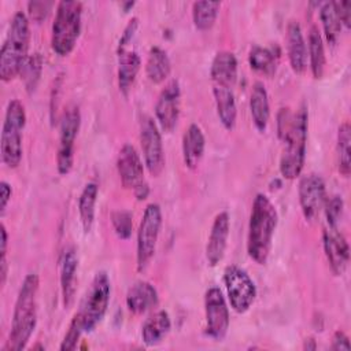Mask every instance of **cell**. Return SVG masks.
<instances>
[{
	"label": "cell",
	"instance_id": "1",
	"mask_svg": "<svg viewBox=\"0 0 351 351\" xmlns=\"http://www.w3.org/2000/svg\"><path fill=\"white\" fill-rule=\"evenodd\" d=\"M277 222L278 214L274 204L266 195L258 193L252 202L247 236V252L258 265L267 262Z\"/></svg>",
	"mask_w": 351,
	"mask_h": 351
},
{
	"label": "cell",
	"instance_id": "2",
	"mask_svg": "<svg viewBox=\"0 0 351 351\" xmlns=\"http://www.w3.org/2000/svg\"><path fill=\"white\" fill-rule=\"evenodd\" d=\"M37 292L38 276L29 273L23 278L16 296L5 350L21 351L26 348L37 325Z\"/></svg>",
	"mask_w": 351,
	"mask_h": 351
},
{
	"label": "cell",
	"instance_id": "3",
	"mask_svg": "<svg viewBox=\"0 0 351 351\" xmlns=\"http://www.w3.org/2000/svg\"><path fill=\"white\" fill-rule=\"evenodd\" d=\"M30 43L29 19L25 12L14 14L0 52V77L4 82L14 80L26 62Z\"/></svg>",
	"mask_w": 351,
	"mask_h": 351
},
{
	"label": "cell",
	"instance_id": "4",
	"mask_svg": "<svg viewBox=\"0 0 351 351\" xmlns=\"http://www.w3.org/2000/svg\"><path fill=\"white\" fill-rule=\"evenodd\" d=\"M307 126V108L306 106H302L296 112H293L289 130L281 140L284 141V149L280 158V173L285 180H295L303 170L306 159Z\"/></svg>",
	"mask_w": 351,
	"mask_h": 351
},
{
	"label": "cell",
	"instance_id": "5",
	"mask_svg": "<svg viewBox=\"0 0 351 351\" xmlns=\"http://www.w3.org/2000/svg\"><path fill=\"white\" fill-rule=\"evenodd\" d=\"M82 4L80 1H59L52 23L51 47L59 56H67L75 47L81 32Z\"/></svg>",
	"mask_w": 351,
	"mask_h": 351
},
{
	"label": "cell",
	"instance_id": "6",
	"mask_svg": "<svg viewBox=\"0 0 351 351\" xmlns=\"http://www.w3.org/2000/svg\"><path fill=\"white\" fill-rule=\"evenodd\" d=\"M110 293L111 284L107 273H96L75 313L84 333L92 332L104 318L110 303Z\"/></svg>",
	"mask_w": 351,
	"mask_h": 351
},
{
	"label": "cell",
	"instance_id": "7",
	"mask_svg": "<svg viewBox=\"0 0 351 351\" xmlns=\"http://www.w3.org/2000/svg\"><path fill=\"white\" fill-rule=\"evenodd\" d=\"M26 125V112L23 104L14 99L8 103L1 129V160L10 167L15 169L22 160V132Z\"/></svg>",
	"mask_w": 351,
	"mask_h": 351
},
{
	"label": "cell",
	"instance_id": "8",
	"mask_svg": "<svg viewBox=\"0 0 351 351\" xmlns=\"http://www.w3.org/2000/svg\"><path fill=\"white\" fill-rule=\"evenodd\" d=\"M162 228V210L159 204L149 203L143 214L137 230L136 262L137 270L144 271L152 261L158 244V237Z\"/></svg>",
	"mask_w": 351,
	"mask_h": 351
},
{
	"label": "cell",
	"instance_id": "9",
	"mask_svg": "<svg viewBox=\"0 0 351 351\" xmlns=\"http://www.w3.org/2000/svg\"><path fill=\"white\" fill-rule=\"evenodd\" d=\"M117 170L123 188L130 189L137 200H145L149 186L144 177L143 160L132 144H125L117 158Z\"/></svg>",
	"mask_w": 351,
	"mask_h": 351
},
{
	"label": "cell",
	"instance_id": "10",
	"mask_svg": "<svg viewBox=\"0 0 351 351\" xmlns=\"http://www.w3.org/2000/svg\"><path fill=\"white\" fill-rule=\"evenodd\" d=\"M81 126V112L77 106L67 107L59 121V147L56 155L58 171L62 176L70 173L74 163V143Z\"/></svg>",
	"mask_w": 351,
	"mask_h": 351
},
{
	"label": "cell",
	"instance_id": "11",
	"mask_svg": "<svg viewBox=\"0 0 351 351\" xmlns=\"http://www.w3.org/2000/svg\"><path fill=\"white\" fill-rule=\"evenodd\" d=\"M223 284L232 308L239 314L248 311L256 298V287L248 273L236 265H230L223 271Z\"/></svg>",
	"mask_w": 351,
	"mask_h": 351
},
{
	"label": "cell",
	"instance_id": "12",
	"mask_svg": "<svg viewBox=\"0 0 351 351\" xmlns=\"http://www.w3.org/2000/svg\"><path fill=\"white\" fill-rule=\"evenodd\" d=\"M140 144L148 173L158 177L165 169V151L159 128L151 117H143L140 121Z\"/></svg>",
	"mask_w": 351,
	"mask_h": 351
},
{
	"label": "cell",
	"instance_id": "13",
	"mask_svg": "<svg viewBox=\"0 0 351 351\" xmlns=\"http://www.w3.org/2000/svg\"><path fill=\"white\" fill-rule=\"evenodd\" d=\"M206 335L215 341H221L229 329V308L222 291L218 287H210L204 293Z\"/></svg>",
	"mask_w": 351,
	"mask_h": 351
},
{
	"label": "cell",
	"instance_id": "14",
	"mask_svg": "<svg viewBox=\"0 0 351 351\" xmlns=\"http://www.w3.org/2000/svg\"><path fill=\"white\" fill-rule=\"evenodd\" d=\"M299 204L306 221L314 222L324 208L326 188L322 177L315 173L306 174L299 181Z\"/></svg>",
	"mask_w": 351,
	"mask_h": 351
},
{
	"label": "cell",
	"instance_id": "15",
	"mask_svg": "<svg viewBox=\"0 0 351 351\" xmlns=\"http://www.w3.org/2000/svg\"><path fill=\"white\" fill-rule=\"evenodd\" d=\"M181 89L178 81H170L160 92L155 104V117L160 129L166 133H171L180 118Z\"/></svg>",
	"mask_w": 351,
	"mask_h": 351
},
{
	"label": "cell",
	"instance_id": "16",
	"mask_svg": "<svg viewBox=\"0 0 351 351\" xmlns=\"http://www.w3.org/2000/svg\"><path fill=\"white\" fill-rule=\"evenodd\" d=\"M322 245L333 274L343 276L350 262V247L339 228L329 225L324 228Z\"/></svg>",
	"mask_w": 351,
	"mask_h": 351
},
{
	"label": "cell",
	"instance_id": "17",
	"mask_svg": "<svg viewBox=\"0 0 351 351\" xmlns=\"http://www.w3.org/2000/svg\"><path fill=\"white\" fill-rule=\"evenodd\" d=\"M229 214L226 211H221L215 215L213 221L210 236L206 244V259L210 266H217L223 259L229 239Z\"/></svg>",
	"mask_w": 351,
	"mask_h": 351
},
{
	"label": "cell",
	"instance_id": "18",
	"mask_svg": "<svg viewBox=\"0 0 351 351\" xmlns=\"http://www.w3.org/2000/svg\"><path fill=\"white\" fill-rule=\"evenodd\" d=\"M159 296L156 288L148 281L134 282L126 293V306L134 315H141L158 306Z\"/></svg>",
	"mask_w": 351,
	"mask_h": 351
},
{
	"label": "cell",
	"instance_id": "19",
	"mask_svg": "<svg viewBox=\"0 0 351 351\" xmlns=\"http://www.w3.org/2000/svg\"><path fill=\"white\" fill-rule=\"evenodd\" d=\"M117 56H118V86L121 93L128 97L137 73L141 66V59L138 53L133 49H128V47L118 45L117 49Z\"/></svg>",
	"mask_w": 351,
	"mask_h": 351
},
{
	"label": "cell",
	"instance_id": "20",
	"mask_svg": "<svg viewBox=\"0 0 351 351\" xmlns=\"http://www.w3.org/2000/svg\"><path fill=\"white\" fill-rule=\"evenodd\" d=\"M287 52L291 69L296 74H302L307 67V47L296 21H291L287 26Z\"/></svg>",
	"mask_w": 351,
	"mask_h": 351
},
{
	"label": "cell",
	"instance_id": "21",
	"mask_svg": "<svg viewBox=\"0 0 351 351\" xmlns=\"http://www.w3.org/2000/svg\"><path fill=\"white\" fill-rule=\"evenodd\" d=\"M78 256L74 247H67L60 256V289L64 307H69L74 300L77 282Z\"/></svg>",
	"mask_w": 351,
	"mask_h": 351
},
{
	"label": "cell",
	"instance_id": "22",
	"mask_svg": "<svg viewBox=\"0 0 351 351\" xmlns=\"http://www.w3.org/2000/svg\"><path fill=\"white\" fill-rule=\"evenodd\" d=\"M210 77L213 85L233 88L237 80V59L233 52H218L210 67Z\"/></svg>",
	"mask_w": 351,
	"mask_h": 351
},
{
	"label": "cell",
	"instance_id": "23",
	"mask_svg": "<svg viewBox=\"0 0 351 351\" xmlns=\"http://www.w3.org/2000/svg\"><path fill=\"white\" fill-rule=\"evenodd\" d=\"M206 138L199 125L191 123L182 136V159L188 169H197L204 155Z\"/></svg>",
	"mask_w": 351,
	"mask_h": 351
},
{
	"label": "cell",
	"instance_id": "24",
	"mask_svg": "<svg viewBox=\"0 0 351 351\" xmlns=\"http://www.w3.org/2000/svg\"><path fill=\"white\" fill-rule=\"evenodd\" d=\"M213 95L215 101L217 115L226 130H232L237 119V107L233 95V88L213 85Z\"/></svg>",
	"mask_w": 351,
	"mask_h": 351
},
{
	"label": "cell",
	"instance_id": "25",
	"mask_svg": "<svg viewBox=\"0 0 351 351\" xmlns=\"http://www.w3.org/2000/svg\"><path fill=\"white\" fill-rule=\"evenodd\" d=\"M170 328H171V321L167 311L165 310L155 311L144 321L141 326L143 343L148 347L159 344L170 332Z\"/></svg>",
	"mask_w": 351,
	"mask_h": 351
},
{
	"label": "cell",
	"instance_id": "26",
	"mask_svg": "<svg viewBox=\"0 0 351 351\" xmlns=\"http://www.w3.org/2000/svg\"><path fill=\"white\" fill-rule=\"evenodd\" d=\"M250 112L252 122L259 132H265L270 118V106H269V96L265 85L256 81L252 85L251 96H250Z\"/></svg>",
	"mask_w": 351,
	"mask_h": 351
},
{
	"label": "cell",
	"instance_id": "27",
	"mask_svg": "<svg viewBox=\"0 0 351 351\" xmlns=\"http://www.w3.org/2000/svg\"><path fill=\"white\" fill-rule=\"evenodd\" d=\"M171 71V63L165 49L160 47H152L148 52L145 63V74L152 84L163 82Z\"/></svg>",
	"mask_w": 351,
	"mask_h": 351
},
{
	"label": "cell",
	"instance_id": "28",
	"mask_svg": "<svg viewBox=\"0 0 351 351\" xmlns=\"http://www.w3.org/2000/svg\"><path fill=\"white\" fill-rule=\"evenodd\" d=\"M307 58L310 59V69L315 80L322 78L325 71V49L321 33L317 26H311L307 38Z\"/></svg>",
	"mask_w": 351,
	"mask_h": 351
},
{
	"label": "cell",
	"instance_id": "29",
	"mask_svg": "<svg viewBox=\"0 0 351 351\" xmlns=\"http://www.w3.org/2000/svg\"><path fill=\"white\" fill-rule=\"evenodd\" d=\"M99 188L96 182H88L78 199V214L85 233H89L95 222V206L97 200Z\"/></svg>",
	"mask_w": 351,
	"mask_h": 351
},
{
	"label": "cell",
	"instance_id": "30",
	"mask_svg": "<svg viewBox=\"0 0 351 351\" xmlns=\"http://www.w3.org/2000/svg\"><path fill=\"white\" fill-rule=\"evenodd\" d=\"M319 19L329 44H337L341 33V22L337 14L336 1H325L319 7Z\"/></svg>",
	"mask_w": 351,
	"mask_h": 351
},
{
	"label": "cell",
	"instance_id": "31",
	"mask_svg": "<svg viewBox=\"0 0 351 351\" xmlns=\"http://www.w3.org/2000/svg\"><path fill=\"white\" fill-rule=\"evenodd\" d=\"M221 8L219 1H195L192 4V19L196 29L210 30L218 16Z\"/></svg>",
	"mask_w": 351,
	"mask_h": 351
},
{
	"label": "cell",
	"instance_id": "32",
	"mask_svg": "<svg viewBox=\"0 0 351 351\" xmlns=\"http://www.w3.org/2000/svg\"><path fill=\"white\" fill-rule=\"evenodd\" d=\"M351 126L346 121L337 130V166L341 176L348 177L351 171Z\"/></svg>",
	"mask_w": 351,
	"mask_h": 351
},
{
	"label": "cell",
	"instance_id": "33",
	"mask_svg": "<svg viewBox=\"0 0 351 351\" xmlns=\"http://www.w3.org/2000/svg\"><path fill=\"white\" fill-rule=\"evenodd\" d=\"M248 63L252 70L266 77H271L276 73V67H277L274 52L269 48L259 47V45H255L251 48L248 53Z\"/></svg>",
	"mask_w": 351,
	"mask_h": 351
},
{
	"label": "cell",
	"instance_id": "34",
	"mask_svg": "<svg viewBox=\"0 0 351 351\" xmlns=\"http://www.w3.org/2000/svg\"><path fill=\"white\" fill-rule=\"evenodd\" d=\"M41 71H43V58L40 53L36 52L26 59V62L21 70L23 84L29 93L36 90V86L41 77Z\"/></svg>",
	"mask_w": 351,
	"mask_h": 351
},
{
	"label": "cell",
	"instance_id": "35",
	"mask_svg": "<svg viewBox=\"0 0 351 351\" xmlns=\"http://www.w3.org/2000/svg\"><path fill=\"white\" fill-rule=\"evenodd\" d=\"M111 223L114 228L115 234L122 239L128 240L132 236L133 230V215L128 210H117L111 213Z\"/></svg>",
	"mask_w": 351,
	"mask_h": 351
},
{
	"label": "cell",
	"instance_id": "36",
	"mask_svg": "<svg viewBox=\"0 0 351 351\" xmlns=\"http://www.w3.org/2000/svg\"><path fill=\"white\" fill-rule=\"evenodd\" d=\"M322 210L325 211L326 225L339 228L340 219L343 217V210H344V202H343L341 196L333 195L330 197H326Z\"/></svg>",
	"mask_w": 351,
	"mask_h": 351
},
{
	"label": "cell",
	"instance_id": "37",
	"mask_svg": "<svg viewBox=\"0 0 351 351\" xmlns=\"http://www.w3.org/2000/svg\"><path fill=\"white\" fill-rule=\"evenodd\" d=\"M82 333H84L82 326H81L77 315L74 314V317H73V319H71V322L69 325V329H67V332H66V335H64L59 348L62 351H71V350H74L77 347V343H78V340H80Z\"/></svg>",
	"mask_w": 351,
	"mask_h": 351
},
{
	"label": "cell",
	"instance_id": "38",
	"mask_svg": "<svg viewBox=\"0 0 351 351\" xmlns=\"http://www.w3.org/2000/svg\"><path fill=\"white\" fill-rule=\"evenodd\" d=\"M52 5H53L52 1H29L27 3L29 15H30V18L33 21L41 22L43 19L47 18V15L49 14Z\"/></svg>",
	"mask_w": 351,
	"mask_h": 351
},
{
	"label": "cell",
	"instance_id": "39",
	"mask_svg": "<svg viewBox=\"0 0 351 351\" xmlns=\"http://www.w3.org/2000/svg\"><path fill=\"white\" fill-rule=\"evenodd\" d=\"M337 14L341 22V26H346V29H350L351 26V1H336Z\"/></svg>",
	"mask_w": 351,
	"mask_h": 351
},
{
	"label": "cell",
	"instance_id": "40",
	"mask_svg": "<svg viewBox=\"0 0 351 351\" xmlns=\"http://www.w3.org/2000/svg\"><path fill=\"white\" fill-rule=\"evenodd\" d=\"M332 350H337V351H350L351 346H350V340L347 337V335L343 330H336L333 337H332V344H330Z\"/></svg>",
	"mask_w": 351,
	"mask_h": 351
},
{
	"label": "cell",
	"instance_id": "41",
	"mask_svg": "<svg viewBox=\"0 0 351 351\" xmlns=\"http://www.w3.org/2000/svg\"><path fill=\"white\" fill-rule=\"evenodd\" d=\"M11 193H12V191H11L10 184H8V182H5V181H1V182H0V196H1V202H0V211H1V213H4V210H5L7 204H8L10 199H11Z\"/></svg>",
	"mask_w": 351,
	"mask_h": 351
}]
</instances>
